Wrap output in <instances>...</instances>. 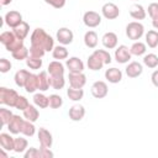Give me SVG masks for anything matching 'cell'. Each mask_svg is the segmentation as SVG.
Instances as JSON below:
<instances>
[{
	"instance_id": "6da1fadb",
	"label": "cell",
	"mask_w": 158,
	"mask_h": 158,
	"mask_svg": "<svg viewBox=\"0 0 158 158\" xmlns=\"http://www.w3.org/2000/svg\"><path fill=\"white\" fill-rule=\"evenodd\" d=\"M30 41H31V46L41 47L46 52L53 51L54 48V40L43 28H40V27L33 30V32L31 33Z\"/></svg>"
},
{
	"instance_id": "7a4b0ae2",
	"label": "cell",
	"mask_w": 158,
	"mask_h": 158,
	"mask_svg": "<svg viewBox=\"0 0 158 158\" xmlns=\"http://www.w3.org/2000/svg\"><path fill=\"white\" fill-rule=\"evenodd\" d=\"M19 96L20 95L14 89H9V88H5V86L0 88V102L2 105L10 106V107H15Z\"/></svg>"
},
{
	"instance_id": "3957f363",
	"label": "cell",
	"mask_w": 158,
	"mask_h": 158,
	"mask_svg": "<svg viewBox=\"0 0 158 158\" xmlns=\"http://www.w3.org/2000/svg\"><path fill=\"white\" fill-rule=\"evenodd\" d=\"M144 35V26L138 21H132L126 26V36L131 41H138Z\"/></svg>"
},
{
	"instance_id": "277c9868",
	"label": "cell",
	"mask_w": 158,
	"mask_h": 158,
	"mask_svg": "<svg viewBox=\"0 0 158 158\" xmlns=\"http://www.w3.org/2000/svg\"><path fill=\"white\" fill-rule=\"evenodd\" d=\"M83 22L86 27H98L101 23V15H99L96 11H86L83 15Z\"/></svg>"
},
{
	"instance_id": "5b68a950",
	"label": "cell",
	"mask_w": 158,
	"mask_h": 158,
	"mask_svg": "<svg viewBox=\"0 0 158 158\" xmlns=\"http://www.w3.org/2000/svg\"><path fill=\"white\" fill-rule=\"evenodd\" d=\"M115 59L117 63L120 64H125V63H128L130 59H131V52H130V48L125 44H121L118 47H116L115 49Z\"/></svg>"
},
{
	"instance_id": "8992f818",
	"label": "cell",
	"mask_w": 158,
	"mask_h": 158,
	"mask_svg": "<svg viewBox=\"0 0 158 158\" xmlns=\"http://www.w3.org/2000/svg\"><path fill=\"white\" fill-rule=\"evenodd\" d=\"M101 14L105 19L107 20H115L120 15V9L117 5H115L114 2H106L102 5L101 7Z\"/></svg>"
},
{
	"instance_id": "52a82bcc",
	"label": "cell",
	"mask_w": 158,
	"mask_h": 158,
	"mask_svg": "<svg viewBox=\"0 0 158 158\" xmlns=\"http://www.w3.org/2000/svg\"><path fill=\"white\" fill-rule=\"evenodd\" d=\"M58 42L63 46H67V44H70L74 40V33L72 30H69L68 27H60L58 31H57V35H56Z\"/></svg>"
},
{
	"instance_id": "ba28073f",
	"label": "cell",
	"mask_w": 158,
	"mask_h": 158,
	"mask_svg": "<svg viewBox=\"0 0 158 158\" xmlns=\"http://www.w3.org/2000/svg\"><path fill=\"white\" fill-rule=\"evenodd\" d=\"M109 93L107 84L102 80H98L91 85V94L96 99H104Z\"/></svg>"
},
{
	"instance_id": "9c48e42d",
	"label": "cell",
	"mask_w": 158,
	"mask_h": 158,
	"mask_svg": "<svg viewBox=\"0 0 158 158\" xmlns=\"http://www.w3.org/2000/svg\"><path fill=\"white\" fill-rule=\"evenodd\" d=\"M37 137H38V142L41 144V147H46V148H51L53 144V137L52 133L46 130L44 127H40L38 132H37Z\"/></svg>"
},
{
	"instance_id": "30bf717a",
	"label": "cell",
	"mask_w": 158,
	"mask_h": 158,
	"mask_svg": "<svg viewBox=\"0 0 158 158\" xmlns=\"http://www.w3.org/2000/svg\"><path fill=\"white\" fill-rule=\"evenodd\" d=\"M4 20H5V23L11 28H15L16 26H19L23 21L22 20V15L16 10H11V11L6 12Z\"/></svg>"
},
{
	"instance_id": "8fae6325",
	"label": "cell",
	"mask_w": 158,
	"mask_h": 158,
	"mask_svg": "<svg viewBox=\"0 0 158 158\" xmlns=\"http://www.w3.org/2000/svg\"><path fill=\"white\" fill-rule=\"evenodd\" d=\"M68 79H69V84L72 88H77V89H83V86L86 83V77L85 74L81 73H69L68 74Z\"/></svg>"
},
{
	"instance_id": "7c38bea8",
	"label": "cell",
	"mask_w": 158,
	"mask_h": 158,
	"mask_svg": "<svg viewBox=\"0 0 158 158\" xmlns=\"http://www.w3.org/2000/svg\"><path fill=\"white\" fill-rule=\"evenodd\" d=\"M65 67L68 68L69 73H81L84 70V63L78 57H70L65 62Z\"/></svg>"
},
{
	"instance_id": "4fadbf2b",
	"label": "cell",
	"mask_w": 158,
	"mask_h": 158,
	"mask_svg": "<svg viewBox=\"0 0 158 158\" xmlns=\"http://www.w3.org/2000/svg\"><path fill=\"white\" fill-rule=\"evenodd\" d=\"M23 121H25V120H23L20 115H14L12 118L10 120V122L7 123V130H9V132L12 133V135H19V133H21Z\"/></svg>"
},
{
	"instance_id": "5bb4252c",
	"label": "cell",
	"mask_w": 158,
	"mask_h": 158,
	"mask_svg": "<svg viewBox=\"0 0 158 158\" xmlns=\"http://www.w3.org/2000/svg\"><path fill=\"white\" fill-rule=\"evenodd\" d=\"M101 42H102V46L106 48V49H114L117 47V42H118V38L116 36L115 32H106L102 38H101Z\"/></svg>"
},
{
	"instance_id": "9a60e30c",
	"label": "cell",
	"mask_w": 158,
	"mask_h": 158,
	"mask_svg": "<svg viewBox=\"0 0 158 158\" xmlns=\"http://www.w3.org/2000/svg\"><path fill=\"white\" fill-rule=\"evenodd\" d=\"M126 75L128 78H137L143 73V65L138 62H131L126 67Z\"/></svg>"
},
{
	"instance_id": "2e32d148",
	"label": "cell",
	"mask_w": 158,
	"mask_h": 158,
	"mask_svg": "<svg viewBox=\"0 0 158 158\" xmlns=\"http://www.w3.org/2000/svg\"><path fill=\"white\" fill-rule=\"evenodd\" d=\"M68 115H69V118L72 121H80L83 120V117L85 116V109L83 105H73L69 111H68Z\"/></svg>"
},
{
	"instance_id": "e0dca14e",
	"label": "cell",
	"mask_w": 158,
	"mask_h": 158,
	"mask_svg": "<svg viewBox=\"0 0 158 158\" xmlns=\"http://www.w3.org/2000/svg\"><path fill=\"white\" fill-rule=\"evenodd\" d=\"M105 78L109 83L112 84H117L122 80V72L117 68H109L105 72Z\"/></svg>"
},
{
	"instance_id": "ac0fdd59",
	"label": "cell",
	"mask_w": 158,
	"mask_h": 158,
	"mask_svg": "<svg viewBox=\"0 0 158 158\" xmlns=\"http://www.w3.org/2000/svg\"><path fill=\"white\" fill-rule=\"evenodd\" d=\"M0 146L5 151H14L15 146V138L10 133H0Z\"/></svg>"
},
{
	"instance_id": "d6986e66",
	"label": "cell",
	"mask_w": 158,
	"mask_h": 158,
	"mask_svg": "<svg viewBox=\"0 0 158 158\" xmlns=\"http://www.w3.org/2000/svg\"><path fill=\"white\" fill-rule=\"evenodd\" d=\"M86 64H88V68L90 69V70H94V72H96V70H100V69H102V67L105 65L104 64V62L93 52L89 57H88V60H86Z\"/></svg>"
},
{
	"instance_id": "ffe728a7",
	"label": "cell",
	"mask_w": 158,
	"mask_h": 158,
	"mask_svg": "<svg viewBox=\"0 0 158 158\" xmlns=\"http://www.w3.org/2000/svg\"><path fill=\"white\" fill-rule=\"evenodd\" d=\"M130 16L135 20H144L146 19V10L139 4H133L130 7Z\"/></svg>"
},
{
	"instance_id": "44dd1931",
	"label": "cell",
	"mask_w": 158,
	"mask_h": 158,
	"mask_svg": "<svg viewBox=\"0 0 158 158\" xmlns=\"http://www.w3.org/2000/svg\"><path fill=\"white\" fill-rule=\"evenodd\" d=\"M30 72L28 70H26V69H20V70H17L16 73H15V77H14V79H15V84L19 86V88H25V84H26V81H27V79H28V77H30Z\"/></svg>"
},
{
	"instance_id": "7402d4cb",
	"label": "cell",
	"mask_w": 158,
	"mask_h": 158,
	"mask_svg": "<svg viewBox=\"0 0 158 158\" xmlns=\"http://www.w3.org/2000/svg\"><path fill=\"white\" fill-rule=\"evenodd\" d=\"M22 112H23V117L26 120L31 121V122H36L38 120V117H40V112H38L36 105H31L30 104Z\"/></svg>"
},
{
	"instance_id": "603a6c76",
	"label": "cell",
	"mask_w": 158,
	"mask_h": 158,
	"mask_svg": "<svg viewBox=\"0 0 158 158\" xmlns=\"http://www.w3.org/2000/svg\"><path fill=\"white\" fill-rule=\"evenodd\" d=\"M25 90L27 93H30V94H32L36 90H38V75L37 74H33V73L30 74L27 81L25 84Z\"/></svg>"
},
{
	"instance_id": "cb8c5ba5",
	"label": "cell",
	"mask_w": 158,
	"mask_h": 158,
	"mask_svg": "<svg viewBox=\"0 0 158 158\" xmlns=\"http://www.w3.org/2000/svg\"><path fill=\"white\" fill-rule=\"evenodd\" d=\"M48 74L49 75H64V65L60 60H53L48 64Z\"/></svg>"
},
{
	"instance_id": "d4e9b609",
	"label": "cell",
	"mask_w": 158,
	"mask_h": 158,
	"mask_svg": "<svg viewBox=\"0 0 158 158\" xmlns=\"http://www.w3.org/2000/svg\"><path fill=\"white\" fill-rule=\"evenodd\" d=\"M33 104L40 109H46L49 106V96H46L42 93H36L33 95Z\"/></svg>"
},
{
	"instance_id": "484cf974",
	"label": "cell",
	"mask_w": 158,
	"mask_h": 158,
	"mask_svg": "<svg viewBox=\"0 0 158 158\" xmlns=\"http://www.w3.org/2000/svg\"><path fill=\"white\" fill-rule=\"evenodd\" d=\"M12 31H14V33L16 35V37H19V38H21V40H25V38L27 37L28 32H30V25H28L27 22L22 21L19 26H16L15 28H12Z\"/></svg>"
},
{
	"instance_id": "4316f807",
	"label": "cell",
	"mask_w": 158,
	"mask_h": 158,
	"mask_svg": "<svg viewBox=\"0 0 158 158\" xmlns=\"http://www.w3.org/2000/svg\"><path fill=\"white\" fill-rule=\"evenodd\" d=\"M98 35L95 31H88L84 35V43L88 48H95L98 46Z\"/></svg>"
},
{
	"instance_id": "83f0119b",
	"label": "cell",
	"mask_w": 158,
	"mask_h": 158,
	"mask_svg": "<svg viewBox=\"0 0 158 158\" xmlns=\"http://www.w3.org/2000/svg\"><path fill=\"white\" fill-rule=\"evenodd\" d=\"M38 75V90L41 91H46L49 89V75L48 72H40Z\"/></svg>"
},
{
	"instance_id": "f1b7e54d",
	"label": "cell",
	"mask_w": 158,
	"mask_h": 158,
	"mask_svg": "<svg viewBox=\"0 0 158 158\" xmlns=\"http://www.w3.org/2000/svg\"><path fill=\"white\" fill-rule=\"evenodd\" d=\"M49 85L54 90H60L65 85L64 75H49Z\"/></svg>"
},
{
	"instance_id": "f546056e",
	"label": "cell",
	"mask_w": 158,
	"mask_h": 158,
	"mask_svg": "<svg viewBox=\"0 0 158 158\" xmlns=\"http://www.w3.org/2000/svg\"><path fill=\"white\" fill-rule=\"evenodd\" d=\"M146 51H147L146 43H143V42H141V41H135L133 44L130 47L131 54L137 56V57H138V56H143V54L146 53Z\"/></svg>"
},
{
	"instance_id": "4dcf8cb0",
	"label": "cell",
	"mask_w": 158,
	"mask_h": 158,
	"mask_svg": "<svg viewBox=\"0 0 158 158\" xmlns=\"http://www.w3.org/2000/svg\"><path fill=\"white\" fill-rule=\"evenodd\" d=\"M52 56L54 59L57 60H62V59H67L68 58V49L60 44V46H56L52 51Z\"/></svg>"
},
{
	"instance_id": "1f68e13d",
	"label": "cell",
	"mask_w": 158,
	"mask_h": 158,
	"mask_svg": "<svg viewBox=\"0 0 158 158\" xmlns=\"http://www.w3.org/2000/svg\"><path fill=\"white\" fill-rule=\"evenodd\" d=\"M146 43L148 44V47L151 48H156L158 46V31L156 30H151L146 33Z\"/></svg>"
},
{
	"instance_id": "d6a6232c",
	"label": "cell",
	"mask_w": 158,
	"mask_h": 158,
	"mask_svg": "<svg viewBox=\"0 0 158 158\" xmlns=\"http://www.w3.org/2000/svg\"><path fill=\"white\" fill-rule=\"evenodd\" d=\"M67 95L72 101H80L83 99V96H84V90L70 86V88L67 89Z\"/></svg>"
},
{
	"instance_id": "836d02e7",
	"label": "cell",
	"mask_w": 158,
	"mask_h": 158,
	"mask_svg": "<svg viewBox=\"0 0 158 158\" xmlns=\"http://www.w3.org/2000/svg\"><path fill=\"white\" fill-rule=\"evenodd\" d=\"M35 122H31L28 120H25L23 121V125H22V130H21V133L26 137H32L35 133H36V127L33 125Z\"/></svg>"
},
{
	"instance_id": "e575fe53",
	"label": "cell",
	"mask_w": 158,
	"mask_h": 158,
	"mask_svg": "<svg viewBox=\"0 0 158 158\" xmlns=\"http://www.w3.org/2000/svg\"><path fill=\"white\" fill-rule=\"evenodd\" d=\"M27 146H28V142H27L26 138H23V137H17V138H15L14 152H16V153H25L26 149H27Z\"/></svg>"
},
{
	"instance_id": "d590c367",
	"label": "cell",
	"mask_w": 158,
	"mask_h": 158,
	"mask_svg": "<svg viewBox=\"0 0 158 158\" xmlns=\"http://www.w3.org/2000/svg\"><path fill=\"white\" fill-rule=\"evenodd\" d=\"M143 64L151 69H154L158 67V57L154 53H148L143 57Z\"/></svg>"
},
{
	"instance_id": "8d00e7d4",
	"label": "cell",
	"mask_w": 158,
	"mask_h": 158,
	"mask_svg": "<svg viewBox=\"0 0 158 158\" xmlns=\"http://www.w3.org/2000/svg\"><path fill=\"white\" fill-rule=\"evenodd\" d=\"M11 54H12V58L16 59V60H23V59L26 60V59L28 58V56H30V49L23 46V47H21L20 49L12 52Z\"/></svg>"
},
{
	"instance_id": "74e56055",
	"label": "cell",
	"mask_w": 158,
	"mask_h": 158,
	"mask_svg": "<svg viewBox=\"0 0 158 158\" xmlns=\"http://www.w3.org/2000/svg\"><path fill=\"white\" fill-rule=\"evenodd\" d=\"M25 44H23V40H21V38H19V37H15V40H12L7 46H5V48H6V51L7 52H15V51H17V49H20L21 47H23Z\"/></svg>"
},
{
	"instance_id": "f35d334b",
	"label": "cell",
	"mask_w": 158,
	"mask_h": 158,
	"mask_svg": "<svg viewBox=\"0 0 158 158\" xmlns=\"http://www.w3.org/2000/svg\"><path fill=\"white\" fill-rule=\"evenodd\" d=\"M12 116H14V114L11 112V110L4 109V107L0 109V120H1V125L2 126H7V123L12 118Z\"/></svg>"
},
{
	"instance_id": "ab89813d",
	"label": "cell",
	"mask_w": 158,
	"mask_h": 158,
	"mask_svg": "<svg viewBox=\"0 0 158 158\" xmlns=\"http://www.w3.org/2000/svg\"><path fill=\"white\" fill-rule=\"evenodd\" d=\"M26 65L30 68V69H33V70H37L42 67V59L41 58H35V57H30L26 59Z\"/></svg>"
},
{
	"instance_id": "60d3db41",
	"label": "cell",
	"mask_w": 158,
	"mask_h": 158,
	"mask_svg": "<svg viewBox=\"0 0 158 158\" xmlns=\"http://www.w3.org/2000/svg\"><path fill=\"white\" fill-rule=\"evenodd\" d=\"M63 105V99L58 94H52L49 95V106L52 109H59Z\"/></svg>"
},
{
	"instance_id": "b9f144b4",
	"label": "cell",
	"mask_w": 158,
	"mask_h": 158,
	"mask_svg": "<svg viewBox=\"0 0 158 158\" xmlns=\"http://www.w3.org/2000/svg\"><path fill=\"white\" fill-rule=\"evenodd\" d=\"M94 53L104 62V64H110L111 63V56H110V53L106 51V49H95L94 51Z\"/></svg>"
},
{
	"instance_id": "7bdbcfd3",
	"label": "cell",
	"mask_w": 158,
	"mask_h": 158,
	"mask_svg": "<svg viewBox=\"0 0 158 158\" xmlns=\"http://www.w3.org/2000/svg\"><path fill=\"white\" fill-rule=\"evenodd\" d=\"M16 35L14 33V31H5L0 35V42L4 44V46H7L12 40H15Z\"/></svg>"
},
{
	"instance_id": "ee69618b",
	"label": "cell",
	"mask_w": 158,
	"mask_h": 158,
	"mask_svg": "<svg viewBox=\"0 0 158 158\" xmlns=\"http://www.w3.org/2000/svg\"><path fill=\"white\" fill-rule=\"evenodd\" d=\"M46 51L41 47H36V46H31L30 47V57H35V58H42L44 56Z\"/></svg>"
},
{
	"instance_id": "f6af8a7d",
	"label": "cell",
	"mask_w": 158,
	"mask_h": 158,
	"mask_svg": "<svg viewBox=\"0 0 158 158\" xmlns=\"http://www.w3.org/2000/svg\"><path fill=\"white\" fill-rule=\"evenodd\" d=\"M30 105V102H28V100H27V98H25V96H22V95H20L19 96V99H17V101H16V105H15V107L17 109V110H21V111H23L27 106Z\"/></svg>"
},
{
	"instance_id": "bcb514c9",
	"label": "cell",
	"mask_w": 158,
	"mask_h": 158,
	"mask_svg": "<svg viewBox=\"0 0 158 158\" xmlns=\"http://www.w3.org/2000/svg\"><path fill=\"white\" fill-rule=\"evenodd\" d=\"M25 158H40V149L35 147H30L25 152Z\"/></svg>"
},
{
	"instance_id": "7dc6e473",
	"label": "cell",
	"mask_w": 158,
	"mask_h": 158,
	"mask_svg": "<svg viewBox=\"0 0 158 158\" xmlns=\"http://www.w3.org/2000/svg\"><path fill=\"white\" fill-rule=\"evenodd\" d=\"M148 15L151 16V19H157L158 17V2H152L148 5Z\"/></svg>"
},
{
	"instance_id": "c3c4849f",
	"label": "cell",
	"mask_w": 158,
	"mask_h": 158,
	"mask_svg": "<svg viewBox=\"0 0 158 158\" xmlns=\"http://www.w3.org/2000/svg\"><path fill=\"white\" fill-rule=\"evenodd\" d=\"M11 67H12V64L9 59H6V58L0 59V72L1 73H7L11 69Z\"/></svg>"
},
{
	"instance_id": "681fc988",
	"label": "cell",
	"mask_w": 158,
	"mask_h": 158,
	"mask_svg": "<svg viewBox=\"0 0 158 158\" xmlns=\"http://www.w3.org/2000/svg\"><path fill=\"white\" fill-rule=\"evenodd\" d=\"M44 2L53 6L54 9H62L65 5V0H44Z\"/></svg>"
},
{
	"instance_id": "f907efd6",
	"label": "cell",
	"mask_w": 158,
	"mask_h": 158,
	"mask_svg": "<svg viewBox=\"0 0 158 158\" xmlns=\"http://www.w3.org/2000/svg\"><path fill=\"white\" fill-rule=\"evenodd\" d=\"M54 154L51 151V148H46V147H41L40 148V158H52Z\"/></svg>"
},
{
	"instance_id": "816d5d0a",
	"label": "cell",
	"mask_w": 158,
	"mask_h": 158,
	"mask_svg": "<svg viewBox=\"0 0 158 158\" xmlns=\"http://www.w3.org/2000/svg\"><path fill=\"white\" fill-rule=\"evenodd\" d=\"M151 80H152V84H153L156 88H158V69H156V70L152 73Z\"/></svg>"
},
{
	"instance_id": "f5cc1de1",
	"label": "cell",
	"mask_w": 158,
	"mask_h": 158,
	"mask_svg": "<svg viewBox=\"0 0 158 158\" xmlns=\"http://www.w3.org/2000/svg\"><path fill=\"white\" fill-rule=\"evenodd\" d=\"M0 2L2 6H6V5H10L12 2V0H0Z\"/></svg>"
},
{
	"instance_id": "db71d44e",
	"label": "cell",
	"mask_w": 158,
	"mask_h": 158,
	"mask_svg": "<svg viewBox=\"0 0 158 158\" xmlns=\"http://www.w3.org/2000/svg\"><path fill=\"white\" fill-rule=\"evenodd\" d=\"M152 25H153V27H154L156 30H158V17L152 20Z\"/></svg>"
},
{
	"instance_id": "11a10c76",
	"label": "cell",
	"mask_w": 158,
	"mask_h": 158,
	"mask_svg": "<svg viewBox=\"0 0 158 158\" xmlns=\"http://www.w3.org/2000/svg\"><path fill=\"white\" fill-rule=\"evenodd\" d=\"M1 156H2V157H5V158L7 157V154H6V152H5V149H2V148H1Z\"/></svg>"
}]
</instances>
